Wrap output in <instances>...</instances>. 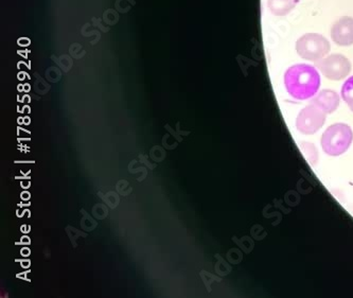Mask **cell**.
<instances>
[{
	"label": "cell",
	"instance_id": "6da1fadb",
	"mask_svg": "<svg viewBox=\"0 0 353 298\" xmlns=\"http://www.w3.org/2000/svg\"><path fill=\"white\" fill-rule=\"evenodd\" d=\"M285 86L290 96L296 100H307L319 92L321 76L314 66L293 65L285 72Z\"/></svg>",
	"mask_w": 353,
	"mask_h": 298
},
{
	"label": "cell",
	"instance_id": "7a4b0ae2",
	"mask_svg": "<svg viewBox=\"0 0 353 298\" xmlns=\"http://www.w3.org/2000/svg\"><path fill=\"white\" fill-rule=\"evenodd\" d=\"M353 131L346 123H335L327 128L321 136V145L327 155L340 156L352 145Z\"/></svg>",
	"mask_w": 353,
	"mask_h": 298
},
{
	"label": "cell",
	"instance_id": "3957f363",
	"mask_svg": "<svg viewBox=\"0 0 353 298\" xmlns=\"http://www.w3.org/2000/svg\"><path fill=\"white\" fill-rule=\"evenodd\" d=\"M331 45L326 37L317 33H307L296 41V51L303 60L317 62L326 57Z\"/></svg>",
	"mask_w": 353,
	"mask_h": 298
},
{
	"label": "cell",
	"instance_id": "277c9868",
	"mask_svg": "<svg viewBox=\"0 0 353 298\" xmlns=\"http://www.w3.org/2000/svg\"><path fill=\"white\" fill-rule=\"evenodd\" d=\"M327 114L314 104L303 108L296 118V128L305 135H313L323 128Z\"/></svg>",
	"mask_w": 353,
	"mask_h": 298
},
{
	"label": "cell",
	"instance_id": "5b68a950",
	"mask_svg": "<svg viewBox=\"0 0 353 298\" xmlns=\"http://www.w3.org/2000/svg\"><path fill=\"white\" fill-rule=\"evenodd\" d=\"M316 68L325 78L332 81H341L349 76L351 63L343 54H331L317 61Z\"/></svg>",
	"mask_w": 353,
	"mask_h": 298
},
{
	"label": "cell",
	"instance_id": "8992f818",
	"mask_svg": "<svg viewBox=\"0 0 353 298\" xmlns=\"http://www.w3.org/2000/svg\"><path fill=\"white\" fill-rule=\"evenodd\" d=\"M331 39L339 46L353 45V17H341L331 28Z\"/></svg>",
	"mask_w": 353,
	"mask_h": 298
},
{
	"label": "cell",
	"instance_id": "52a82bcc",
	"mask_svg": "<svg viewBox=\"0 0 353 298\" xmlns=\"http://www.w3.org/2000/svg\"><path fill=\"white\" fill-rule=\"evenodd\" d=\"M341 98L336 92L332 90H323L315 95L311 100V103L319 106V108L328 114H332L340 106Z\"/></svg>",
	"mask_w": 353,
	"mask_h": 298
},
{
	"label": "cell",
	"instance_id": "ba28073f",
	"mask_svg": "<svg viewBox=\"0 0 353 298\" xmlns=\"http://www.w3.org/2000/svg\"><path fill=\"white\" fill-rule=\"evenodd\" d=\"M297 3L299 0H268V8L275 17H285Z\"/></svg>",
	"mask_w": 353,
	"mask_h": 298
},
{
	"label": "cell",
	"instance_id": "9c48e42d",
	"mask_svg": "<svg viewBox=\"0 0 353 298\" xmlns=\"http://www.w3.org/2000/svg\"><path fill=\"white\" fill-rule=\"evenodd\" d=\"M301 151L305 154V157H307V161H309L310 165L315 166L319 161V151H317V148L315 147L313 143H307V141H303L301 143Z\"/></svg>",
	"mask_w": 353,
	"mask_h": 298
},
{
	"label": "cell",
	"instance_id": "30bf717a",
	"mask_svg": "<svg viewBox=\"0 0 353 298\" xmlns=\"http://www.w3.org/2000/svg\"><path fill=\"white\" fill-rule=\"evenodd\" d=\"M341 94H342L343 100L346 102L351 112H353V77L347 79L346 82L343 85Z\"/></svg>",
	"mask_w": 353,
	"mask_h": 298
},
{
	"label": "cell",
	"instance_id": "8fae6325",
	"mask_svg": "<svg viewBox=\"0 0 353 298\" xmlns=\"http://www.w3.org/2000/svg\"><path fill=\"white\" fill-rule=\"evenodd\" d=\"M21 252V254H23V256H25V257H27V256H29V255H30V250H28L27 248H23Z\"/></svg>",
	"mask_w": 353,
	"mask_h": 298
},
{
	"label": "cell",
	"instance_id": "7c38bea8",
	"mask_svg": "<svg viewBox=\"0 0 353 298\" xmlns=\"http://www.w3.org/2000/svg\"><path fill=\"white\" fill-rule=\"evenodd\" d=\"M21 199H23V200H29V199H30V195L25 191V192L21 193Z\"/></svg>",
	"mask_w": 353,
	"mask_h": 298
},
{
	"label": "cell",
	"instance_id": "4fadbf2b",
	"mask_svg": "<svg viewBox=\"0 0 353 298\" xmlns=\"http://www.w3.org/2000/svg\"><path fill=\"white\" fill-rule=\"evenodd\" d=\"M21 244H30V239H28V237H23V238L21 239Z\"/></svg>",
	"mask_w": 353,
	"mask_h": 298
},
{
	"label": "cell",
	"instance_id": "5bb4252c",
	"mask_svg": "<svg viewBox=\"0 0 353 298\" xmlns=\"http://www.w3.org/2000/svg\"><path fill=\"white\" fill-rule=\"evenodd\" d=\"M21 266H23V268H28V266H30V261L29 260H25V261L21 262Z\"/></svg>",
	"mask_w": 353,
	"mask_h": 298
}]
</instances>
